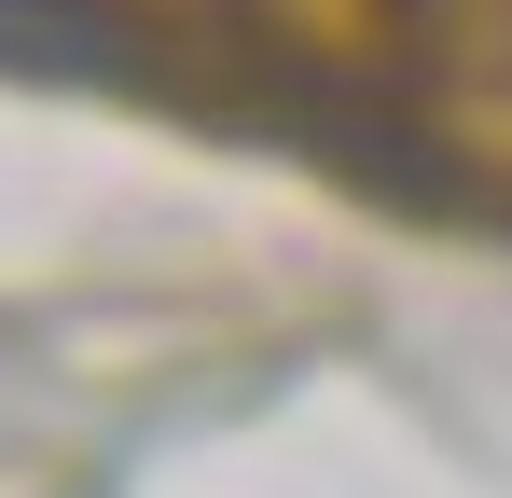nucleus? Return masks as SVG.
<instances>
[{
    "mask_svg": "<svg viewBox=\"0 0 512 498\" xmlns=\"http://www.w3.org/2000/svg\"><path fill=\"white\" fill-rule=\"evenodd\" d=\"M97 14H139L153 42H194V56H222V70L291 83L319 42H333V14H346V0H97Z\"/></svg>",
    "mask_w": 512,
    "mask_h": 498,
    "instance_id": "nucleus-2",
    "label": "nucleus"
},
{
    "mask_svg": "<svg viewBox=\"0 0 512 498\" xmlns=\"http://www.w3.org/2000/svg\"><path fill=\"white\" fill-rule=\"evenodd\" d=\"M374 111H402L471 208H512V0H388Z\"/></svg>",
    "mask_w": 512,
    "mask_h": 498,
    "instance_id": "nucleus-1",
    "label": "nucleus"
}]
</instances>
